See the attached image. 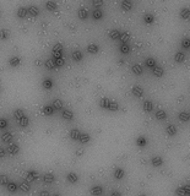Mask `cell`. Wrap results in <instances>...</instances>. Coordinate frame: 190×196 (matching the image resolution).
<instances>
[{
    "instance_id": "6da1fadb",
    "label": "cell",
    "mask_w": 190,
    "mask_h": 196,
    "mask_svg": "<svg viewBox=\"0 0 190 196\" xmlns=\"http://www.w3.org/2000/svg\"><path fill=\"white\" fill-rule=\"evenodd\" d=\"M52 57L53 59H58V58H63V45L60 43H57L52 49Z\"/></svg>"
},
{
    "instance_id": "7a4b0ae2",
    "label": "cell",
    "mask_w": 190,
    "mask_h": 196,
    "mask_svg": "<svg viewBox=\"0 0 190 196\" xmlns=\"http://www.w3.org/2000/svg\"><path fill=\"white\" fill-rule=\"evenodd\" d=\"M175 195L177 196H189L190 195V187L188 185L178 186L175 189Z\"/></svg>"
},
{
    "instance_id": "3957f363",
    "label": "cell",
    "mask_w": 190,
    "mask_h": 196,
    "mask_svg": "<svg viewBox=\"0 0 190 196\" xmlns=\"http://www.w3.org/2000/svg\"><path fill=\"white\" fill-rule=\"evenodd\" d=\"M131 92L135 97H142L144 96V88H142L141 86H139V85H134L131 87Z\"/></svg>"
},
{
    "instance_id": "277c9868",
    "label": "cell",
    "mask_w": 190,
    "mask_h": 196,
    "mask_svg": "<svg viewBox=\"0 0 190 196\" xmlns=\"http://www.w3.org/2000/svg\"><path fill=\"white\" fill-rule=\"evenodd\" d=\"M125 177V170L123 169V168H120V167H117L114 169V178L117 179V180H120V179H123Z\"/></svg>"
},
{
    "instance_id": "5b68a950",
    "label": "cell",
    "mask_w": 190,
    "mask_h": 196,
    "mask_svg": "<svg viewBox=\"0 0 190 196\" xmlns=\"http://www.w3.org/2000/svg\"><path fill=\"white\" fill-rule=\"evenodd\" d=\"M77 16L80 20H86L87 17H89V10H87L86 8H84V6H81V8L77 10Z\"/></svg>"
},
{
    "instance_id": "8992f818",
    "label": "cell",
    "mask_w": 190,
    "mask_h": 196,
    "mask_svg": "<svg viewBox=\"0 0 190 196\" xmlns=\"http://www.w3.org/2000/svg\"><path fill=\"white\" fill-rule=\"evenodd\" d=\"M120 8L123 11H130L133 9V3L130 0H123V1L120 3Z\"/></svg>"
},
{
    "instance_id": "52a82bcc",
    "label": "cell",
    "mask_w": 190,
    "mask_h": 196,
    "mask_svg": "<svg viewBox=\"0 0 190 196\" xmlns=\"http://www.w3.org/2000/svg\"><path fill=\"white\" fill-rule=\"evenodd\" d=\"M8 152L10 153L11 156H15L20 152V146L17 143H11L9 147H8Z\"/></svg>"
},
{
    "instance_id": "ba28073f",
    "label": "cell",
    "mask_w": 190,
    "mask_h": 196,
    "mask_svg": "<svg viewBox=\"0 0 190 196\" xmlns=\"http://www.w3.org/2000/svg\"><path fill=\"white\" fill-rule=\"evenodd\" d=\"M38 177H39V174H38L37 170H28V172H27V174H26V179L28 180V181L36 180V179H38Z\"/></svg>"
},
{
    "instance_id": "9c48e42d",
    "label": "cell",
    "mask_w": 190,
    "mask_h": 196,
    "mask_svg": "<svg viewBox=\"0 0 190 196\" xmlns=\"http://www.w3.org/2000/svg\"><path fill=\"white\" fill-rule=\"evenodd\" d=\"M151 164L153 167H161L162 164H163V158H162L161 156H155L151 158Z\"/></svg>"
},
{
    "instance_id": "30bf717a",
    "label": "cell",
    "mask_w": 190,
    "mask_h": 196,
    "mask_svg": "<svg viewBox=\"0 0 190 196\" xmlns=\"http://www.w3.org/2000/svg\"><path fill=\"white\" fill-rule=\"evenodd\" d=\"M66 180L69 181V183H71V184H75V183H77V181H79V177H77L76 173L70 172V173L66 175Z\"/></svg>"
},
{
    "instance_id": "8fae6325",
    "label": "cell",
    "mask_w": 190,
    "mask_h": 196,
    "mask_svg": "<svg viewBox=\"0 0 190 196\" xmlns=\"http://www.w3.org/2000/svg\"><path fill=\"white\" fill-rule=\"evenodd\" d=\"M27 12H28L31 16H38L39 9H38L37 5H30L28 8H27Z\"/></svg>"
},
{
    "instance_id": "7c38bea8",
    "label": "cell",
    "mask_w": 190,
    "mask_h": 196,
    "mask_svg": "<svg viewBox=\"0 0 190 196\" xmlns=\"http://www.w3.org/2000/svg\"><path fill=\"white\" fill-rule=\"evenodd\" d=\"M53 86H54V82H53V80L49 79V77H47V79H44V80L42 81V87H43L44 89H50V88H53Z\"/></svg>"
},
{
    "instance_id": "4fadbf2b",
    "label": "cell",
    "mask_w": 190,
    "mask_h": 196,
    "mask_svg": "<svg viewBox=\"0 0 190 196\" xmlns=\"http://www.w3.org/2000/svg\"><path fill=\"white\" fill-rule=\"evenodd\" d=\"M152 74L156 76V77H162L164 75V69L161 66H155L152 69Z\"/></svg>"
},
{
    "instance_id": "5bb4252c",
    "label": "cell",
    "mask_w": 190,
    "mask_h": 196,
    "mask_svg": "<svg viewBox=\"0 0 190 196\" xmlns=\"http://www.w3.org/2000/svg\"><path fill=\"white\" fill-rule=\"evenodd\" d=\"M91 194H92V196H101L102 194H103V187L99 186V185L92 186V189H91Z\"/></svg>"
},
{
    "instance_id": "9a60e30c",
    "label": "cell",
    "mask_w": 190,
    "mask_h": 196,
    "mask_svg": "<svg viewBox=\"0 0 190 196\" xmlns=\"http://www.w3.org/2000/svg\"><path fill=\"white\" fill-rule=\"evenodd\" d=\"M142 108H144V110L146 111V113H151L152 109H153V103L151 101H144V104H142Z\"/></svg>"
},
{
    "instance_id": "2e32d148",
    "label": "cell",
    "mask_w": 190,
    "mask_h": 196,
    "mask_svg": "<svg viewBox=\"0 0 190 196\" xmlns=\"http://www.w3.org/2000/svg\"><path fill=\"white\" fill-rule=\"evenodd\" d=\"M109 104H111V99H109V98L103 97V98H101V99H99V106H101V108L108 109V108H109Z\"/></svg>"
},
{
    "instance_id": "e0dca14e",
    "label": "cell",
    "mask_w": 190,
    "mask_h": 196,
    "mask_svg": "<svg viewBox=\"0 0 190 196\" xmlns=\"http://www.w3.org/2000/svg\"><path fill=\"white\" fill-rule=\"evenodd\" d=\"M54 180H55V177H54L53 173H47L43 175V181L45 184H52Z\"/></svg>"
},
{
    "instance_id": "ac0fdd59",
    "label": "cell",
    "mask_w": 190,
    "mask_h": 196,
    "mask_svg": "<svg viewBox=\"0 0 190 196\" xmlns=\"http://www.w3.org/2000/svg\"><path fill=\"white\" fill-rule=\"evenodd\" d=\"M103 11H102V9H99V8H97V9H94L93 11H92V17L94 18V20H101L102 17H103Z\"/></svg>"
},
{
    "instance_id": "d6986e66",
    "label": "cell",
    "mask_w": 190,
    "mask_h": 196,
    "mask_svg": "<svg viewBox=\"0 0 190 196\" xmlns=\"http://www.w3.org/2000/svg\"><path fill=\"white\" fill-rule=\"evenodd\" d=\"M62 116L64 119H66V120H72V119H74V113L71 110H69V109H63Z\"/></svg>"
},
{
    "instance_id": "ffe728a7",
    "label": "cell",
    "mask_w": 190,
    "mask_h": 196,
    "mask_svg": "<svg viewBox=\"0 0 190 196\" xmlns=\"http://www.w3.org/2000/svg\"><path fill=\"white\" fill-rule=\"evenodd\" d=\"M98 50H99V47L96 43H91V44L87 45V52L91 53V54H96V53H98Z\"/></svg>"
},
{
    "instance_id": "44dd1931",
    "label": "cell",
    "mask_w": 190,
    "mask_h": 196,
    "mask_svg": "<svg viewBox=\"0 0 190 196\" xmlns=\"http://www.w3.org/2000/svg\"><path fill=\"white\" fill-rule=\"evenodd\" d=\"M9 64L13 67H17V66H20V64H21V59H20L18 57H11L9 59Z\"/></svg>"
},
{
    "instance_id": "7402d4cb",
    "label": "cell",
    "mask_w": 190,
    "mask_h": 196,
    "mask_svg": "<svg viewBox=\"0 0 190 196\" xmlns=\"http://www.w3.org/2000/svg\"><path fill=\"white\" fill-rule=\"evenodd\" d=\"M180 17L183 18V20H189V17H190V10H189V8H183V9H180Z\"/></svg>"
},
{
    "instance_id": "603a6c76",
    "label": "cell",
    "mask_w": 190,
    "mask_h": 196,
    "mask_svg": "<svg viewBox=\"0 0 190 196\" xmlns=\"http://www.w3.org/2000/svg\"><path fill=\"white\" fill-rule=\"evenodd\" d=\"M166 131H167V134H168L169 136L177 135V128H175V125H173V124H169L168 126L166 128Z\"/></svg>"
},
{
    "instance_id": "cb8c5ba5",
    "label": "cell",
    "mask_w": 190,
    "mask_h": 196,
    "mask_svg": "<svg viewBox=\"0 0 190 196\" xmlns=\"http://www.w3.org/2000/svg\"><path fill=\"white\" fill-rule=\"evenodd\" d=\"M145 64H146V66L148 67V69H153L155 66H157V62H156V59L155 58H152V57H150V58H147L146 59V61H145Z\"/></svg>"
},
{
    "instance_id": "d4e9b609",
    "label": "cell",
    "mask_w": 190,
    "mask_h": 196,
    "mask_svg": "<svg viewBox=\"0 0 190 196\" xmlns=\"http://www.w3.org/2000/svg\"><path fill=\"white\" fill-rule=\"evenodd\" d=\"M108 36H109V38L113 40H118L120 38V32L118 30H111L109 33H108Z\"/></svg>"
},
{
    "instance_id": "484cf974",
    "label": "cell",
    "mask_w": 190,
    "mask_h": 196,
    "mask_svg": "<svg viewBox=\"0 0 190 196\" xmlns=\"http://www.w3.org/2000/svg\"><path fill=\"white\" fill-rule=\"evenodd\" d=\"M131 71L135 74V75H141L142 72H144V69H142V66L140 64H134L131 66Z\"/></svg>"
},
{
    "instance_id": "4316f807",
    "label": "cell",
    "mask_w": 190,
    "mask_h": 196,
    "mask_svg": "<svg viewBox=\"0 0 190 196\" xmlns=\"http://www.w3.org/2000/svg\"><path fill=\"white\" fill-rule=\"evenodd\" d=\"M18 125L21 128H27L30 125V119H28V116H26V115H23L21 119L18 120Z\"/></svg>"
},
{
    "instance_id": "83f0119b",
    "label": "cell",
    "mask_w": 190,
    "mask_h": 196,
    "mask_svg": "<svg viewBox=\"0 0 190 196\" xmlns=\"http://www.w3.org/2000/svg\"><path fill=\"white\" fill-rule=\"evenodd\" d=\"M71 57H72V59L75 60V61H81V60L84 59L82 52H80V50H74L72 54H71Z\"/></svg>"
},
{
    "instance_id": "f1b7e54d",
    "label": "cell",
    "mask_w": 190,
    "mask_h": 196,
    "mask_svg": "<svg viewBox=\"0 0 190 196\" xmlns=\"http://www.w3.org/2000/svg\"><path fill=\"white\" fill-rule=\"evenodd\" d=\"M90 140H91L90 134H87V132H82V134L80 135L79 141H80L81 143H87V142H90Z\"/></svg>"
},
{
    "instance_id": "f546056e",
    "label": "cell",
    "mask_w": 190,
    "mask_h": 196,
    "mask_svg": "<svg viewBox=\"0 0 190 196\" xmlns=\"http://www.w3.org/2000/svg\"><path fill=\"white\" fill-rule=\"evenodd\" d=\"M174 60L177 62H183L185 60V54L184 52H177L174 54Z\"/></svg>"
},
{
    "instance_id": "4dcf8cb0",
    "label": "cell",
    "mask_w": 190,
    "mask_h": 196,
    "mask_svg": "<svg viewBox=\"0 0 190 196\" xmlns=\"http://www.w3.org/2000/svg\"><path fill=\"white\" fill-rule=\"evenodd\" d=\"M25 115V111H23V109H21V108H17V109H15L13 110V118L16 119V120H20L22 116Z\"/></svg>"
},
{
    "instance_id": "1f68e13d",
    "label": "cell",
    "mask_w": 190,
    "mask_h": 196,
    "mask_svg": "<svg viewBox=\"0 0 190 196\" xmlns=\"http://www.w3.org/2000/svg\"><path fill=\"white\" fill-rule=\"evenodd\" d=\"M6 189H8V191H10V192H16L18 189V185L16 183H13V181H9V184L6 185Z\"/></svg>"
},
{
    "instance_id": "d6a6232c",
    "label": "cell",
    "mask_w": 190,
    "mask_h": 196,
    "mask_svg": "<svg viewBox=\"0 0 190 196\" xmlns=\"http://www.w3.org/2000/svg\"><path fill=\"white\" fill-rule=\"evenodd\" d=\"M119 39H121L123 43H128V40L131 39V36H130V33H129L128 31H124V32L120 33V38Z\"/></svg>"
},
{
    "instance_id": "836d02e7",
    "label": "cell",
    "mask_w": 190,
    "mask_h": 196,
    "mask_svg": "<svg viewBox=\"0 0 190 196\" xmlns=\"http://www.w3.org/2000/svg\"><path fill=\"white\" fill-rule=\"evenodd\" d=\"M156 118H157L158 120H164V119L167 118L166 110H163V109H158L157 111H156Z\"/></svg>"
},
{
    "instance_id": "e575fe53",
    "label": "cell",
    "mask_w": 190,
    "mask_h": 196,
    "mask_svg": "<svg viewBox=\"0 0 190 196\" xmlns=\"http://www.w3.org/2000/svg\"><path fill=\"white\" fill-rule=\"evenodd\" d=\"M27 8H25V6H20L18 8V10H17V16L20 17V18H23V17H26L27 16Z\"/></svg>"
},
{
    "instance_id": "d590c367",
    "label": "cell",
    "mask_w": 190,
    "mask_h": 196,
    "mask_svg": "<svg viewBox=\"0 0 190 196\" xmlns=\"http://www.w3.org/2000/svg\"><path fill=\"white\" fill-rule=\"evenodd\" d=\"M80 135H81V132H80L77 129H72V130L70 131V137L74 140V141H79Z\"/></svg>"
},
{
    "instance_id": "8d00e7d4",
    "label": "cell",
    "mask_w": 190,
    "mask_h": 196,
    "mask_svg": "<svg viewBox=\"0 0 190 196\" xmlns=\"http://www.w3.org/2000/svg\"><path fill=\"white\" fill-rule=\"evenodd\" d=\"M136 145L139 146V147H145L146 145H147V140H146V137L145 136H139L138 138H136Z\"/></svg>"
},
{
    "instance_id": "74e56055",
    "label": "cell",
    "mask_w": 190,
    "mask_h": 196,
    "mask_svg": "<svg viewBox=\"0 0 190 196\" xmlns=\"http://www.w3.org/2000/svg\"><path fill=\"white\" fill-rule=\"evenodd\" d=\"M50 106H52L54 109H60V108H63V101L59 99V98H55Z\"/></svg>"
},
{
    "instance_id": "f35d334b",
    "label": "cell",
    "mask_w": 190,
    "mask_h": 196,
    "mask_svg": "<svg viewBox=\"0 0 190 196\" xmlns=\"http://www.w3.org/2000/svg\"><path fill=\"white\" fill-rule=\"evenodd\" d=\"M144 22L147 23V25H151L155 22V16L151 15V13H146V15L144 16Z\"/></svg>"
},
{
    "instance_id": "ab89813d",
    "label": "cell",
    "mask_w": 190,
    "mask_h": 196,
    "mask_svg": "<svg viewBox=\"0 0 190 196\" xmlns=\"http://www.w3.org/2000/svg\"><path fill=\"white\" fill-rule=\"evenodd\" d=\"M12 134H11V132H4V134L1 135V140H3V141L4 142H11V140H12Z\"/></svg>"
},
{
    "instance_id": "60d3db41",
    "label": "cell",
    "mask_w": 190,
    "mask_h": 196,
    "mask_svg": "<svg viewBox=\"0 0 190 196\" xmlns=\"http://www.w3.org/2000/svg\"><path fill=\"white\" fill-rule=\"evenodd\" d=\"M9 177L5 175V174H0V185L1 186H6L9 184Z\"/></svg>"
},
{
    "instance_id": "b9f144b4",
    "label": "cell",
    "mask_w": 190,
    "mask_h": 196,
    "mask_svg": "<svg viewBox=\"0 0 190 196\" xmlns=\"http://www.w3.org/2000/svg\"><path fill=\"white\" fill-rule=\"evenodd\" d=\"M8 38H9V31L6 28H1V30H0V39L6 40Z\"/></svg>"
},
{
    "instance_id": "7bdbcfd3",
    "label": "cell",
    "mask_w": 190,
    "mask_h": 196,
    "mask_svg": "<svg viewBox=\"0 0 190 196\" xmlns=\"http://www.w3.org/2000/svg\"><path fill=\"white\" fill-rule=\"evenodd\" d=\"M45 8H47V10H49V11L57 10V3H54V1H47V3H45Z\"/></svg>"
},
{
    "instance_id": "ee69618b",
    "label": "cell",
    "mask_w": 190,
    "mask_h": 196,
    "mask_svg": "<svg viewBox=\"0 0 190 196\" xmlns=\"http://www.w3.org/2000/svg\"><path fill=\"white\" fill-rule=\"evenodd\" d=\"M178 116H179V120H181V121H188L189 118H190L188 111H180Z\"/></svg>"
},
{
    "instance_id": "f6af8a7d",
    "label": "cell",
    "mask_w": 190,
    "mask_h": 196,
    "mask_svg": "<svg viewBox=\"0 0 190 196\" xmlns=\"http://www.w3.org/2000/svg\"><path fill=\"white\" fill-rule=\"evenodd\" d=\"M53 61H54V65H55V67H62V66L65 64V60H64V58L53 59Z\"/></svg>"
},
{
    "instance_id": "bcb514c9",
    "label": "cell",
    "mask_w": 190,
    "mask_h": 196,
    "mask_svg": "<svg viewBox=\"0 0 190 196\" xmlns=\"http://www.w3.org/2000/svg\"><path fill=\"white\" fill-rule=\"evenodd\" d=\"M119 104L115 102V101H111V104H109V108H108V110H112V111H117L119 110Z\"/></svg>"
},
{
    "instance_id": "7dc6e473",
    "label": "cell",
    "mask_w": 190,
    "mask_h": 196,
    "mask_svg": "<svg viewBox=\"0 0 190 196\" xmlns=\"http://www.w3.org/2000/svg\"><path fill=\"white\" fill-rule=\"evenodd\" d=\"M120 52L123 53V54L130 53V47H129V44H128V43H121V45H120Z\"/></svg>"
},
{
    "instance_id": "c3c4849f",
    "label": "cell",
    "mask_w": 190,
    "mask_h": 196,
    "mask_svg": "<svg viewBox=\"0 0 190 196\" xmlns=\"http://www.w3.org/2000/svg\"><path fill=\"white\" fill-rule=\"evenodd\" d=\"M44 65H45V67L48 69V70H53V69H55V65H54L53 59H48V60H45Z\"/></svg>"
},
{
    "instance_id": "681fc988",
    "label": "cell",
    "mask_w": 190,
    "mask_h": 196,
    "mask_svg": "<svg viewBox=\"0 0 190 196\" xmlns=\"http://www.w3.org/2000/svg\"><path fill=\"white\" fill-rule=\"evenodd\" d=\"M53 111H54V108H53L52 106H45V107H43V113H44L45 115L53 114Z\"/></svg>"
},
{
    "instance_id": "f907efd6",
    "label": "cell",
    "mask_w": 190,
    "mask_h": 196,
    "mask_svg": "<svg viewBox=\"0 0 190 196\" xmlns=\"http://www.w3.org/2000/svg\"><path fill=\"white\" fill-rule=\"evenodd\" d=\"M18 187L21 189L22 191H25V192H28V191H30V189H31L30 184H27V183H21V184L18 185Z\"/></svg>"
},
{
    "instance_id": "816d5d0a",
    "label": "cell",
    "mask_w": 190,
    "mask_h": 196,
    "mask_svg": "<svg viewBox=\"0 0 190 196\" xmlns=\"http://www.w3.org/2000/svg\"><path fill=\"white\" fill-rule=\"evenodd\" d=\"M8 125H9V123H8V120H6L5 118H0V129H6L8 128Z\"/></svg>"
},
{
    "instance_id": "f5cc1de1",
    "label": "cell",
    "mask_w": 190,
    "mask_h": 196,
    "mask_svg": "<svg viewBox=\"0 0 190 196\" xmlns=\"http://www.w3.org/2000/svg\"><path fill=\"white\" fill-rule=\"evenodd\" d=\"M181 47L184 48V49H189V48H190V39H189L188 37H185L184 39H183V42H181Z\"/></svg>"
},
{
    "instance_id": "db71d44e",
    "label": "cell",
    "mask_w": 190,
    "mask_h": 196,
    "mask_svg": "<svg viewBox=\"0 0 190 196\" xmlns=\"http://www.w3.org/2000/svg\"><path fill=\"white\" fill-rule=\"evenodd\" d=\"M93 5L94 6H102V5H103V1H102V0H94Z\"/></svg>"
},
{
    "instance_id": "11a10c76",
    "label": "cell",
    "mask_w": 190,
    "mask_h": 196,
    "mask_svg": "<svg viewBox=\"0 0 190 196\" xmlns=\"http://www.w3.org/2000/svg\"><path fill=\"white\" fill-rule=\"evenodd\" d=\"M82 155H84V150H82V148H79V150L76 151V156L80 157V156H82Z\"/></svg>"
},
{
    "instance_id": "9f6ffc18",
    "label": "cell",
    "mask_w": 190,
    "mask_h": 196,
    "mask_svg": "<svg viewBox=\"0 0 190 196\" xmlns=\"http://www.w3.org/2000/svg\"><path fill=\"white\" fill-rule=\"evenodd\" d=\"M111 196H121V194H120L119 191L115 190V191H112V192H111Z\"/></svg>"
},
{
    "instance_id": "6f0895ef",
    "label": "cell",
    "mask_w": 190,
    "mask_h": 196,
    "mask_svg": "<svg viewBox=\"0 0 190 196\" xmlns=\"http://www.w3.org/2000/svg\"><path fill=\"white\" fill-rule=\"evenodd\" d=\"M4 156H5V150L3 147H0V158H3Z\"/></svg>"
},
{
    "instance_id": "680465c9",
    "label": "cell",
    "mask_w": 190,
    "mask_h": 196,
    "mask_svg": "<svg viewBox=\"0 0 190 196\" xmlns=\"http://www.w3.org/2000/svg\"><path fill=\"white\" fill-rule=\"evenodd\" d=\"M35 64H36L37 66H40V65H42V64H43V62H42V60H40V59H36V61H35Z\"/></svg>"
},
{
    "instance_id": "91938a15",
    "label": "cell",
    "mask_w": 190,
    "mask_h": 196,
    "mask_svg": "<svg viewBox=\"0 0 190 196\" xmlns=\"http://www.w3.org/2000/svg\"><path fill=\"white\" fill-rule=\"evenodd\" d=\"M39 196H50V194H49L48 191H45V190H44V191H42V192L39 194Z\"/></svg>"
},
{
    "instance_id": "94428289",
    "label": "cell",
    "mask_w": 190,
    "mask_h": 196,
    "mask_svg": "<svg viewBox=\"0 0 190 196\" xmlns=\"http://www.w3.org/2000/svg\"><path fill=\"white\" fill-rule=\"evenodd\" d=\"M53 196H62V195H59V194H54Z\"/></svg>"
},
{
    "instance_id": "6125c7cd",
    "label": "cell",
    "mask_w": 190,
    "mask_h": 196,
    "mask_svg": "<svg viewBox=\"0 0 190 196\" xmlns=\"http://www.w3.org/2000/svg\"><path fill=\"white\" fill-rule=\"evenodd\" d=\"M139 196H147V195H145V194H141V195H139Z\"/></svg>"
}]
</instances>
